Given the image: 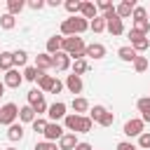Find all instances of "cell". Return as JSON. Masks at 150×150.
<instances>
[{"label":"cell","mask_w":150,"mask_h":150,"mask_svg":"<svg viewBox=\"0 0 150 150\" xmlns=\"http://www.w3.org/2000/svg\"><path fill=\"white\" fill-rule=\"evenodd\" d=\"M105 112H108V108H105V105H94V108H89V120L98 124V122L103 120V115H105Z\"/></svg>","instance_id":"25"},{"label":"cell","mask_w":150,"mask_h":150,"mask_svg":"<svg viewBox=\"0 0 150 150\" xmlns=\"http://www.w3.org/2000/svg\"><path fill=\"white\" fill-rule=\"evenodd\" d=\"M35 68H38V70H42V73H47L49 68H54V61H52V56H49L47 52L38 54V56H35Z\"/></svg>","instance_id":"14"},{"label":"cell","mask_w":150,"mask_h":150,"mask_svg":"<svg viewBox=\"0 0 150 150\" xmlns=\"http://www.w3.org/2000/svg\"><path fill=\"white\" fill-rule=\"evenodd\" d=\"M7 138H9V141H21V138H23V127H21V122H14L12 127H7Z\"/></svg>","instance_id":"21"},{"label":"cell","mask_w":150,"mask_h":150,"mask_svg":"<svg viewBox=\"0 0 150 150\" xmlns=\"http://www.w3.org/2000/svg\"><path fill=\"white\" fill-rule=\"evenodd\" d=\"M91 127H94V122L89 120V115H82L80 117V124H77V134H89Z\"/></svg>","instance_id":"30"},{"label":"cell","mask_w":150,"mask_h":150,"mask_svg":"<svg viewBox=\"0 0 150 150\" xmlns=\"http://www.w3.org/2000/svg\"><path fill=\"white\" fill-rule=\"evenodd\" d=\"M80 141H77V136L75 134H70V131H66L63 136H61V141H59V150H75V145H77Z\"/></svg>","instance_id":"15"},{"label":"cell","mask_w":150,"mask_h":150,"mask_svg":"<svg viewBox=\"0 0 150 150\" xmlns=\"http://www.w3.org/2000/svg\"><path fill=\"white\" fill-rule=\"evenodd\" d=\"M136 108L141 110V120L143 122H150V96H143L136 101Z\"/></svg>","instance_id":"19"},{"label":"cell","mask_w":150,"mask_h":150,"mask_svg":"<svg viewBox=\"0 0 150 150\" xmlns=\"http://www.w3.org/2000/svg\"><path fill=\"white\" fill-rule=\"evenodd\" d=\"M14 26H16V16H12V14L5 12V14L0 16V28H2V30H12Z\"/></svg>","instance_id":"27"},{"label":"cell","mask_w":150,"mask_h":150,"mask_svg":"<svg viewBox=\"0 0 150 150\" xmlns=\"http://www.w3.org/2000/svg\"><path fill=\"white\" fill-rule=\"evenodd\" d=\"M61 49H63V35H52V38L47 40V54L54 56V54H59Z\"/></svg>","instance_id":"11"},{"label":"cell","mask_w":150,"mask_h":150,"mask_svg":"<svg viewBox=\"0 0 150 150\" xmlns=\"http://www.w3.org/2000/svg\"><path fill=\"white\" fill-rule=\"evenodd\" d=\"M47 5H49V7H59V5H61V0H47Z\"/></svg>","instance_id":"46"},{"label":"cell","mask_w":150,"mask_h":150,"mask_svg":"<svg viewBox=\"0 0 150 150\" xmlns=\"http://www.w3.org/2000/svg\"><path fill=\"white\" fill-rule=\"evenodd\" d=\"M66 87H68V91H70V94H80V91H82V77L70 73V75L66 77Z\"/></svg>","instance_id":"17"},{"label":"cell","mask_w":150,"mask_h":150,"mask_svg":"<svg viewBox=\"0 0 150 150\" xmlns=\"http://www.w3.org/2000/svg\"><path fill=\"white\" fill-rule=\"evenodd\" d=\"M5 87H9V89H19L21 87V82H23V73H19L16 68H12V70H7L5 73Z\"/></svg>","instance_id":"6"},{"label":"cell","mask_w":150,"mask_h":150,"mask_svg":"<svg viewBox=\"0 0 150 150\" xmlns=\"http://www.w3.org/2000/svg\"><path fill=\"white\" fill-rule=\"evenodd\" d=\"M96 9L105 14V12H110V9H115V5H112L110 0H101V2H96Z\"/></svg>","instance_id":"40"},{"label":"cell","mask_w":150,"mask_h":150,"mask_svg":"<svg viewBox=\"0 0 150 150\" xmlns=\"http://www.w3.org/2000/svg\"><path fill=\"white\" fill-rule=\"evenodd\" d=\"M5 150H16V148H5Z\"/></svg>","instance_id":"48"},{"label":"cell","mask_w":150,"mask_h":150,"mask_svg":"<svg viewBox=\"0 0 150 150\" xmlns=\"http://www.w3.org/2000/svg\"><path fill=\"white\" fill-rule=\"evenodd\" d=\"M33 150H59V145H56V143H52V141H38Z\"/></svg>","instance_id":"37"},{"label":"cell","mask_w":150,"mask_h":150,"mask_svg":"<svg viewBox=\"0 0 150 150\" xmlns=\"http://www.w3.org/2000/svg\"><path fill=\"white\" fill-rule=\"evenodd\" d=\"M80 117L82 115H75V112H68L66 120H63V129L70 131V134H77V124H80Z\"/></svg>","instance_id":"18"},{"label":"cell","mask_w":150,"mask_h":150,"mask_svg":"<svg viewBox=\"0 0 150 150\" xmlns=\"http://www.w3.org/2000/svg\"><path fill=\"white\" fill-rule=\"evenodd\" d=\"M40 75H42V70H38L35 66H26L23 68V80H28V82H38Z\"/></svg>","instance_id":"28"},{"label":"cell","mask_w":150,"mask_h":150,"mask_svg":"<svg viewBox=\"0 0 150 150\" xmlns=\"http://www.w3.org/2000/svg\"><path fill=\"white\" fill-rule=\"evenodd\" d=\"M138 148L150 150V131H143V134L138 136Z\"/></svg>","instance_id":"39"},{"label":"cell","mask_w":150,"mask_h":150,"mask_svg":"<svg viewBox=\"0 0 150 150\" xmlns=\"http://www.w3.org/2000/svg\"><path fill=\"white\" fill-rule=\"evenodd\" d=\"M134 9H136V0H122V2L115 7V12H117V16H120V19L131 16V14H134Z\"/></svg>","instance_id":"9"},{"label":"cell","mask_w":150,"mask_h":150,"mask_svg":"<svg viewBox=\"0 0 150 150\" xmlns=\"http://www.w3.org/2000/svg\"><path fill=\"white\" fill-rule=\"evenodd\" d=\"M134 30H138V33L148 35V33H150V19H143V21H134Z\"/></svg>","instance_id":"33"},{"label":"cell","mask_w":150,"mask_h":150,"mask_svg":"<svg viewBox=\"0 0 150 150\" xmlns=\"http://www.w3.org/2000/svg\"><path fill=\"white\" fill-rule=\"evenodd\" d=\"M143 129H145V122H143L141 117H134V120H127V122H124V129H122V131H124V136H129V138H134V136L138 138V136L143 134Z\"/></svg>","instance_id":"3"},{"label":"cell","mask_w":150,"mask_h":150,"mask_svg":"<svg viewBox=\"0 0 150 150\" xmlns=\"http://www.w3.org/2000/svg\"><path fill=\"white\" fill-rule=\"evenodd\" d=\"M70 70H73V75H80V77H82V75L89 70V63H87V59H77V61H73Z\"/></svg>","instance_id":"23"},{"label":"cell","mask_w":150,"mask_h":150,"mask_svg":"<svg viewBox=\"0 0 150 150\" xmlns=\"http://www.w3.org/2000/svg\"><path fill=\"white\" fill-rule=\"evenodd\" d=\"M129 40H131V47L141 54V52H145L148 47H150V38L148 35H143V33H138V30H129Z\"/></svg>","instance_id":"4"},{"label":"cell","mask_w":150,"mask_h":150,"mask_svg":"<svg viewBox=\"0 0 150 150\" xmlns=\"http://www.w3.org/2000/svg\"><path fill=\"white\" fill-rule=\"evenodd\" d=\"M12 54H14V66H26L28 63V52L26 49H16Z\"/></svg>","instance_id":"31"},{"label":"cell","mask_w":150,"mask_h":150,"mask_svg":"<svg viewBox=\"0 0 150 150\" xmlns=\"http://www.w3.org/2000/svg\"><path fill=\"white\" fill-rule=\"evenodd\" d=\"M89 30H94V33H103V30H105V19H103L101 14H98L96 19H91V21H89Z\"/></svg>","instance_id":"29"},{"label":"cell","mask_w":150,"mask_h":150,"mask_svg":"<svg viewBox=\"0 0 150 150\" xmlns=\"http://www.w3.org/2000/svg\"><path fill=\"white\" fill-rule=\"evenodd\" d=\"M52 61H54V68H56V70H61V73H63V70H68V68L73 66V59H70L66 52L54 54V56H52Z\"/></svg>","instance_id":"8"},{"label":"cell","mask_w":150,"mask_h":150,"mask_svg":"<svg viewBox=\"0 0 150 150\" xmlns=\"http://www.w3.org/2000/svg\"><path fill=\"white\" fill-rule=\"evenodd\" d=\"M16 117H19V105H16V103H5V105L0 108V124L12 127V124L16 122Z\"/></svg>","instance_id":"2"},{"label":"cell","mask_w":150,"mask_h":150,"mask_svg":"<svg viewBox=\"0 0 150 150\" xmlns=\"http://www.w3.org/2000/svg\"><path fill=\"white\" fill-rule=\"evenodd\" d=\"M26 7V2L23 0H7V14H12V16H16V14H21V9Z\"/></svg>","instance_id":"26"},{"label":"cell","mask_w":150,"mask_h":150,"mask_svg":"<svg viewBox=\"0 0 150 150\" xmlns=\"http://www.w3.org/2000/svg\"><path fill=\"white\" fill-rule=\"evenodd\" d=\"M61 89H63V82H61V80H56V77H54V84H52V91H49V94H59V91H61Z\"/></svg>","instance_id":"44"},{"label":"cell","mask_w":150,"mask_h":150,"mask_svg":"<svg viewBox=\"0 0 150 150\" xmlns=\"http://www.w3.org/2000/svg\"><path fill=\"white\" fill-rule=\"evenodd\" d=\"M117 56H120L122 61H129V63H134V61H136L141 54H138V52H136L131 45H124V47H120V49H117Z\"/></svg>","instance_id":"13"},{"label":"cell","mask_w":150,"mask_h":150,"mask_svg":"<svg viewBox=\"0 0 150 150\" xmlns=\"http://www.w3.org/2000/svg\"><path fill=\"white\" fill-rule=\"evenodd\" d=\"M131 19H134V21H143V19H148V9H145V7H141V5H136V9H134Z\"/></svg>","instance_id":"36"},{"label":"cell","mask_w":150,"mask_h":150,"mask_svg":"<svg viewBox=\"0 0 150 150\" xmlns=\"http://www.w3.org/2000/svg\"><path fill=\"white\" fill-rule=\"evenodd\" d=\"M45 5H47L45 0H28V7H30V9H35V12H40Z\"/></svg>","instance_id":"42"},{"label":"cell","mask_w":150,"mask_h":150,"mask_svg":"<svg viewBox=\"0 0 150 150\" xmlns=\"http://www.w3.org/2000/svg\"><path fill=\"white\" fill-rule=\"evenodd\" d=\"M117 150H138V145H134V143H129V141H120V143H117Z\"/></svg>","instance_id":"43"},{"label":"cell","mask_w":150,"mask_h":150,"mask_svg":"<svg viewBox=\"0 0 150 150\" xmlns=\"http://www.w3.org/2000/svg\"><path fill=\"white\" fill-rule=\"evenodd\" d=\"M80 16H82V19H87V21H91V19H96V16H98V9H96V2H89V0H84V2L80 5Z\"/></svg>","instance_id":"10"},{"label":"cell","mask_w":150,"mask_h":150,"mask_svg":"<svg viewBox=\"0 0 150 150\" xmlns=\"http://www.w3.org/2000/svg\"><path fill=\"white\" fill-rule=\"evenodd\" d=\"M42 98H45V94H42L40 89H30V91H28V105H35V103L42 101Z\"/></svg>","instance_id":"35"},{"label":"cell","mask_w":150,"mask_h":150,"mask_svg":"<svg viewBox=\"0 0 150 150\" xmlns=\"http://www.w3.org/2000/svg\"><path fill=\"white\" fill-rule=\"evenodd\" d=\"M80 5H82L80 0H66V2H63V7H66V12H70V14H75V16L80 14Z\"/></svg>","instance_id":"32"},{"label":"cell","mask_w":150,"mask_h":150,"mask_svg":"<svg viewBox=\"0 0 150 150\" xmlns=\"http://www.w3.org/2000/svg\"><path fill=\"white\" fill-rule=\"evenodd\" d=\"M47 124H49V122H47L45 117H35V122H33V131H35V134H45V131H47Z\"/></svg>","instance_id":"34"},{"label":"cell","mask_w":150,"mask_h":150,"mask_svg":"<svg viewBox=\"0 0 150 150\" xmlns=\"http://www.w3.org/2000/svg\"><path fill=\"white\" fill-rule=\"evenodd\" d=\"M84 56H89V59H103L105 56V47L101 42H91V45H87Z\"/></svg>","instance_id":"12"},{"label":"cell","mask_w":150,"mask_h":150,"mask_svg":"<svg viewBox=\"0 0 150 150\" xmlns=\"http://www.w3.org/2000/svg\"><path fill=\"white\" fill-rule=\"evenodd\" d=\"M35 117H38V115H35L33 105H21V108H19V120H21V122H30V124H33Z\"/></svg>","instance_id":"20"},{"label":"cell","mask_w":150,"mask_h":150,"mask_svg":"<svg viewBox=\"0 0 150 150\" xmlns=\"http://www.w3.org/2000/svg\"><path fill=\"white\" fill-rule=\"evenodd\" d=\"M70 108H73L75 115H84V112H89V101L84 96H75L73 103H70Z\"/></svg>","instance_id":"16"},{"label":"cell","mask_w":150,"mask_h":150,"mask_svg":"<svg viewBox=\"0 0 150 150\" xmlns=\"http://www.w3.org/2000/svg\"><path fill=\"white\" fill-rule=\"evenodd\" d=\"M148 14H150V9H148Z\"/></svg>","instance_id":"49"},{"label":"cell","mask_w":150,"mask_h":150,"mask_svg":"<svg viewBox=\"0 0 150 150\" xmlns=\"http://www.w3.org/2000/svg\"><path fill=\"white\" fill-rule=\"evenodd\" d=\"M66 134V129L59 124V122H49L47 124V131L42 134L45 136V141H52V143H56V141H61V136Z\"/></svg>","instance_id":"5"},{"label":"cell","mask_w":150,"mask_h":150,"mask_svg":"<svg viewBox=\"0 0 150 150\" xmlns=\"http://www.w3.org/2000/svg\"><path fill=\"white\" fill-rule=\"evenodd\" d=\"M5 89H7V87H5V82H0V98L5 96Z\"/></svg>","instance_id":"47"},{"label":"cell","mask_w":150,"mask_h":150,"mask_svg":"<svg viewBox=\"0 0 150 150\" xmlns=\"http://www.w3.org/2000/svg\"><path fill=\"white\" fill-rule=\"evenodd\" d=\"M134 70H136V73H143V70H148V59H145V56H138V59L134 61Z\"/></svg>","instance_id":"38"},{"label":"cell","mask_w":150,"mask_h":150,"mask_svg":"<svg viewBox=\"0 0 150 150\" xmlns=\"http://www.w3.org/2000/svg\"><path fill=\"white\" fill-rule=\"evenodd\" d=\"M14 68V54L12 52H0V70H12Z\"/></svg>","instance_id":"22"},{"label":"cell","mask_w":150,"mask_h":150,"mask_svg":"<svg viewBox=\"0 0 150 150\" xmlns=\"http://www.w3.org/2000/svg\"><path fill=\"white\" fill-rule=\"evenodd\" d=\"M75 150H94V148H91L89 143H84V141H80V143L75 145Z\"/></svg>","instance_id":"45"},{"label":"cell","mask_w":150,"mask_h":150,"mask_svg":"<svg viewBox=\"0 0 150 150\" xmlns=\"http://www.w3.org/2000/svg\"><path fill=\"white\" fill-rule=\"evenodd\" d=\"M84 30H89V21L82 19V16H68V19H63V23H61V35H63V38L82 35Z\"/></svg>","instance_id":"1"},{"label":"cell","mask_w":150,"mask_h":150,"mask_svg":"<svg viewBox=\"0 0 150 150\" xmlns=\"http://www.w3.org/2000/svg\"><path fill=\"white\" fill-rule=\"evenodd\" d=\"M112 122H115V115H112V112L108 110V112L103 115V120H101L98 124H101V127H112Z\"/></svg>","instance_id":"41"},{"label":"cell","mask_w":150,"mask_h":150,"mask_svg":"<svg viewBox=\"0 0 150 150\" xmlns=\"http://www.w3.org/2000/svg\"><path fill=\"white\" fill-rule=\"evenodd\" d=\"M52 84H54V77H52V75L42 73V75L38 77V89H40V91H52Z\"/></svg>","instance_id":"24"},{"label":"cell","mask_w":150,"mask_h":150,"mask_svg":"<svg viewBox=\"0 0 150 150\" xmlns=\"http://www.w3.org/2000/svg\"><path fill=\"white\" fill-rule=\"evenodd\" d=\"M47 115H49V120L52 122H59V120H66V103L63 101H56V103H52L49 105V110H47Z\"/></svg>","instance_id":"7"}]
</instances>
